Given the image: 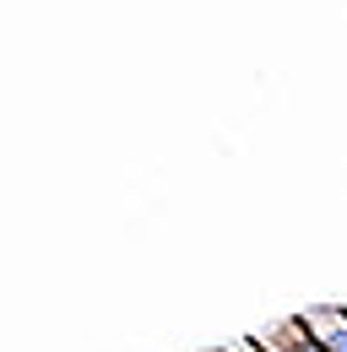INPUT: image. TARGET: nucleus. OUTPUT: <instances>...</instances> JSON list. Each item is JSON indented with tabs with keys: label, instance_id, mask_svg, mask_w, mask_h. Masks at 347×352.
Masks as SVG:
<instances>
[{
	"label": "nucleus",
	"instance_id": "f03ea898",
	"mask_svg": "<svg viewBox=\"0 0 347 352\" xmlns=\"http://www.w3.org/2000/svg\"><path fill=\"white\" fill-rule=\"evenodd\" d=\"M260 342V352H326L315 336H309V325H304L299 314L293 320H282V325H271L266 336H255Z\"/></svg>",
	"mask_w": 347,
	"mask_h": 352
},
{
	"label": "nucleus",
	"instance_id": "f257e3e1",
	"mask_svg": "<svg viewBox=\"0 0 347 352\" xmlns=\"http://www.w3.org/2000/svg\"><path fill=\"white\" fill-rule=\"evenodd\" d=\"M299 320L309 325V336L326 352H347V304H315V309H304Z\"/></svg>",
	"mask_w": 347,
	"mask_h": 352
}]
</instances>
